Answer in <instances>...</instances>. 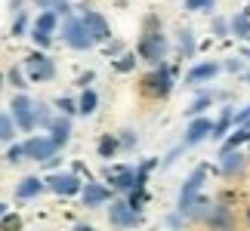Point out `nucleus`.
Returning <instances> with one entry per match:
<instances>
[{
	"mask_svg": "<svg viewBox=\"0 0 250 231\" xmlns=\"http://www.w3.org/2000/svg\"><path fill=\"white\" fill-rule=\"evenodd\" d=\"M31 40H34L37 50H46V46L53 43V34H43V31H34V28H31Z\"/></svg>",
	"mask_w": 250,
	"mask_h": 231,
	"instance_id": "4c0bfd02",
	"label": "nucleus"
},
{
	"mask_svg": "<svg viewBox=\"0 0 250 231\" xmlns=\"http://www.w3.org/2000/svg\"><path fill=\"white\" fill-rule=\"evenodd\" d=\"M81 19H83L86 31L93 34V40H96V43H105V40H111V25H108V19H105L102 13H96V9H83V13H81Z\"/></svg>",
	"mask_w": 250,
	"mask_h": 231,
	"instance_id": "f8f14e48",
	"label": "nucleus"
},
{
	"mask_svg": "<svg viewBox=\"0 0 250 231\" xmlns=\"http://www.w3.org/2000/svg\"><path fill=\"white\" fill-rule=\"evenodd\" d=\"M179 53L186 56V59H195L198 40H195V31H191V28H182V31H179Z\"/></svg>",
	"mask_w": 250,
	"mask_h": 231,
	"instance_id": "b1692460",
	"label": "nucleus"
},
{
	"mask_svg": "<svg viewBox=\"0 0 250 231\" xmlns=\"http://www.w3.org/2000/svg\"><path fill=\"white\" fill-rule=\"evenodd\" d=\"M28 160V154H25V142H13V145L6 148V163H22Z\"/></svg>",
	"mask_w": 250,
	"mask_h": 231,
	"instance_id": "c756f323",
	"label": "nucleus"
},
{
	"mask_svg": "<svg viewBox=\"0 0 250 231\" xmlns=\"http://www.w3.org/2000/svg\"><path fill=\"white\" fill-rule=\"evenodd\" d=\"M34 123L37 127H46V130H50V123H53V114L43 102H34Z\"/></svg>",
	"mask_w": 250,
	"mask_h": 231,
	"instance_id": "c85d7f7f",
	"label": "nucleus"
},
{
	"mask_svg": "<svg viewBox=\"0 0 250 231\" xmlns=\"http://www.w3.org/2000/svg\"><path fill=\"white\" fill-rule=\"evenodd\" d=\"M28 25H31V19H28V13L22 9L19 16H13V25H9V34H13V37H25V34H28Z\"/></svg>",
	"mask_w": 250,
	"mask_h": 231,
	"instance_id": "cd10ccee",
	"label": "nucleus"
},
{
	"mask_svg": "<svg viewBox=\"0 0 250 231\" xmlns=\"http://www.w3.org/2000/svg\"><path fill=\"white\" fill-rule=\"evenodd\" d=\"M78 108H81V114H96V108H99V96H96V90L90 86V90H83L81 93V99H78Z\"/></svg>",
	"mask_w": 250,
	"mask_h": 231,
	"instance_id": "a878e982",
	"label": "nucleus"
},
{
	"mask_svg": "<svg viewBox=\"0 0 250 231\" xmlns=\"http://www.w3.org/2000/svg\"><path fill=\"white\" fill-rule=\"evenodd\" d=\"M241 59H250V46H244V50H241Z\"/></svg>",
	"mask_w": 250,
	"mask_h": 231,
	"instance_id": "8fccbe9b",
	"label": "nucleus"
},
{
	"mask_svg": "<svg viewBox=\"0 0 250 231\" xmlns=\"http://www.w3.org/2000/svg\"><path fill=\"white\" fill-rule=\"evenodd\" d=\"M34 3L41 6V9H56V6H62L65 0H34Z\"/></svg>",
	"mask_w": 250,
	"mask_h": 231,
	"instance_id": "c03bdc74",
	"label": "nucleus"
},
{
	"mask_svg": "<svg viewBox=\"0 0 250 231\" xmlns=\"http://www.w3.org/2000/svg\"><path fill=\"white\" fill-rule=\"evenodd\" d=\"M235 127V111L232 108H223L219 111V117L213 120V136L210 139H219V142H226L229 139V130Z\"/></svg>",
	"mask_w": 250,
	"mask_h": 231,
	"instance_id": "6ab92c4d",
	"label": "nucleus"
},
{
	"mask_svg": "<svg viewBox=\"0 0 250 231\" xmlns=\"http://www.w3.org/2000/svg\"><path fill=\"white\" fill-rule=\"evenodd\" d=\"M223 68L229 74H244V62H241V56H232V59H226L223 62Z\"/></svg>",
	"mask_w": 250,
	"mask_h": 231,
	"instance_id": "58836bf2",
	"label": "nucleus"
},
{
	"mask_svg": "<svg viewBox=\"0 0 250 231\" xmlns=\"http://www.w3.org/2000/svg\"><path fill=\"white\" fill-rule=\"evenodd\" d=\"M34 31H43V34H56V28H59V13L56 9H43L41 16L34 19Z\"/></svg>",
	"mask_w": 250,
	"mask_h": 231,
	"instance_id": "412c9836",
	"label": "nucleus"
},
{
	"mask_svg": "<svg viewBox=\"0 0 250 231\" xmlns=\"http://www.w3.org/2000/svg\"><path fill=\"white\" fill-rule=\"evenodd\" d=\"M216 0H186V9L188 13H201V9H213Z\"/></svg>",
	"mask_w": 250,
	"mask_h": 231,
	"instance_id": "ea45409f",
	"label": "nucleus"
},
{
	"mask_svg": "<svg viewBox=\"0 0 250 231\" xmlns=\"http://www.w3.org/2000/svg\"><path fill=\"white\" fill-rule=\"evenodd\" d=\"M244 123H250V105H244L241 111H235V127H244Z\"/></svg>",
	"mask_w": 250,
	"mask_h": 231,
	"instance_id": "a19ab883",
	"label": "nucleus"
},
{
	"mask_svg": "<svg viewBox=\"0 0 250 231\" xmlns=\"http://www.w3.org/2000/svg\"><path fill=\"white\" fill-rule=\"evenodd\" d=\"M9 213V210H6V204H0V216H6Z\"/></svg>",
	"mask_w": 250,
	"mask_h": 231,
	"instance_id": "3c124183",
	"label": "nucleus"
},
{
	"mask_svg": "<svg viewBox=\"0 0 250 231\" xmlns=\"http://www.w3.org/2000/svg\"><path fill=\"white\" fill-rule=\"evenodd\" d=\"M41 191H46V179H41V176H25L16 185V197L19 200H34Z\"/></svg>",
	"mask_w": 250,
	"mask_h": 231,
	"instance_id": "a211bd4d",
	"label": "nucleus"
},
{
	"mask_svg": "<svg viewBox=\"0 0 250 231\" xmlns=\"http://www.w3.org/2000/svg\"><path fill=\"white\" fill-rule=\"evenodd\" d=\"M133 68H136V56H133V53H121V59H114V71L130 74Z\"/></svg>",
	"mask_w": 250,
	"mask_h": 231,
	"instance_id": "7c9ffc66",
	"label": "nucleus"
},
{
	"mask_svg": "<svg viewBox=\"0 0 250 231\" xmlns=\"http://www.w3.org/2000/svg\"><path fill=\"white\" fill-rule=\"evenodd\" d=\"M93 77H96L93 71H86V74H81V77H78V86H81V90H90V83H93Z\"/></svg>",
	"mask_w": 250,
	"mask_h": 231,
	"instance_id": "37998d69",
	"label": "nucleus"
},
{
	"mask_svg": "<svg viewBox=\"0 0 250 231\" xmlns=\"http://www.w3.org/2000/svg\"><path fill=\"white\" fill-rule=\"evenodd\" d=\"M74 231H96V228H93V225H83V222H81V225H74Z\"/></svg>",
	"mask_w": 250,
	"mask_h": 231,
	"instance_id": "09e8293b",
	"label": "nucleus"
},
{
	"mask_svg": "<svg viewBox=\"0 0 250 231\" xmlns=\"http://www.w3.org/2000/svg\"><path fill=\"white\" fill-rule=\"evenodd\" d=\"M210 28H213V37H229V34H232V22H229V19H223V16H216Z\"/></svg>",
	"mask_w": 250,
	"mask_h": 231,
	"instance_id": "f704fd0d",
	"label": "nucleus"
},
{
	"mask_svg": "<svg viewBox=\"0 0 250 231\" xmlns=\"http://www.w3.org/2000/svg\"><path fill=\"white\" fill-rule=\"evenodd\" d=\"M244 142H250V123H244V127H238L235 133H229V139L223 142V148H219V154H226V151H238L244 145Z\"/></svg>",
	"mask_w": 250,
	"mask_h": 231,
	"instance_id": "4be33fe9",
	"label": "nucleus"
},
{
	"mask_svg": "<svg viewBox=\"0 0 250 231\" xmlns=\"http://www.w3.org/2000/svg\"><path fill=\"white\" fill-rule=\"evenodd\" d=\"M56 142L50 136H34L31 139H25V154H28V160H37V163H46L50 157H56Z\"/></svg>",
	"mask_w": 250,
	"mask_h": 231,
	"instance_id": "9b49d317",
	"label": "nucleus"
},
{
	"mask_svg": "<svg viewBox=\"0 0 250 231\" xmlns=\"http://www.w3.org/2000/svg\"><path fill=\"white\" fill-rule=\"evenodd\" d=\"M204 225L210 231H235V213H232V207H229L226 200H213V207H210Z\"/></svg>",
	"mask_w": 250,
	"mask_h": 231,
	"instance_id": "1a4fd4ad",
	"label": "nucleus"
},
{
	"mask_svg": "<svg viewBox=\"0 0 250 231\" xmlns=\"http://www.w3.org/2000/svg\"><path fill=\"white\" fill-rule=\"evenodd\" d=\"M6 80L13 83L16 90H25V86H28V74H25V68H19V65H16V68H9V74H6Z\"/></svg>",
	"mask_w": 250,
	"mask_h": 231,
	"instance_id": "473e14b6",
	"label": "nucleus"
},
{
	"mask_svg": "<svg viewBox=\"0 0 250 231\" xmlns=\"http://www.w3.org/2000/svg\"><path fill=\"white\" fill-rule=\"evenodd\" d=\"M244 80H247V83H250V71H244Z\"/></svg>",
	"mask_w": 250,
	"mask_h": 231,
	"instance_id": "603ef678",
	"label": "nucleus"
},
{
	"mask_svg": "<svg viewBox=\"0 0 250 231\" xmlns=\"http://www.w3.org/2000/svg\"><path fill=\"white\" fill-rule=\"evenodd\" d=\"M9 114H13L16 127L22 130V133H31V130H37V123H34V102L28 99L25 93L13 96V102H9Z\"/></svg>",
	"mask_w": 250,
	"mask_h": 231,
	"instance_id": "423d86ee",
	"label": "nucleus"
},
{
	"mask_svg": "<svg viewBox=\"0 0 250 231\" xmlns=\"http://www.w3.org/2000/svg\"><path fill=\"white\" fill-rule=\"evenodd\" d=\"M121 50H124V46H121V43H118V40H114V43H108V56H118V53H121Z\"/></svg>",
	"mask_w": 250,
	"mask_h": 231,
	"instance_id": "de8ad7c7",
	"label": "nucleus"
},
{
	"mask_svg": "<svg viewBox=\"0 0 250 231\" xmlns=\"http://www.w3.org/2000/svg\"><path fill=\"white\" fill-rule=\"evenodd\" d=\"M179 151H182V148H173V151L167 154V157H164V163H161V167H170V163H173V160L179 157Z\"/></svg>",
	"mask_w": 250,
	"mask_h": 231,
	"instance_id": "a18cd8bd",
	"label": "nucleus"
},
{
	"mask_svg": "<svg viewBox=\"0 0 250 231\" xmlns=\"http://www.w3.org/2000/svg\"><path fill=\"white\" fill-rule=\"evenodd\" d=\"M105 182H111L114 191H136V167H121V163H114V167H105Z\"/></svg>",
	"mask_w": 250,
	"mask_h": 231,
	"instance_id": "9d476101",
	"label": "nucleus"
},
{
	"mask_svg": "<svg viewBox=\"0 0 250 231\" xmlns=\"http://www.w3.org/2000/svg\"><path fill=\"white\" fill-rule=\"evenodd\" d=\"M22 68H25V74H28V80H31V83H46V80H53V77H56V62L43 50H34L25 59Z\"/></svg>",
	"mask_w": 250,
	"mask_h": 231,
	"instance_id": "39448f33",
	"label": "nucleus"
},
{
	"mask_svg": "<svg viewBox=\"0 0 250 231\" xmlns=\"http://www.w3.org/2000/svg\"><path fill=\"white\" fill-rule=\"evenodd\" d=\"M46 188L59 197H71V194L83 191V182L78 173H53V176H46Z\"/></svg>",
	"mask_w": 250,
	"mask_h": 231,
	"instance_id": "6e6552de",
	"label": "nucleus"
},
{
	"mask_svg": "<svg viewBox=\"0 0 250 231\" xmlns=\"http://www.w3.org/2000/svg\"><path fill=\"white\" fill-rule=\"evenodd\" d=\"M96 148H99V157H102V160H111L114 154L121 151V139H118V136H111V133H105V136H99Z\"/></svg>",
	"mask_w": 250,
	"mask_h": 231,
	"instance_id": "5701e85b",
	"label": "nucleus"
},
{
	"mask_svg": "<svg viewBox=\"0 0 250 231\" xmlns=\"http://www.w3.org/2000/svg\"><path fill=\"white\" fill-rule=\"evenodd\" d=\"M0 90H3V74H0Z\"/></svg>",
	"mask_w": 250,
	"mask_h": 231,
	"instance_id": "5fc2aeb1",
	"label": "nucleus"
},
{
	"mask_svg": "<svg viewBox=\"0 0 250 231\" xmlns=\"http://www.w3.org/2000/svg\"><path fill=\"white\" fill-rule=\"evenodd\" d=\"M136 142H139V136H136V130H121V148H124V151L136 148Z\"/></svg>",
	"mask_w": 250,
	"mask_h": 231,
	"instance_id": "e433bc0d",
	"label": "nucleus"
},
{
	"mask_svg": "<svg viewBox=\"0 0 250 231\" xmlns=\"http://www.w3.org/2000/svg\"><path fill=\"white\" fill-rule=\"evenodd\" d=\"M182 222H186V216H182L179 210H176V213H170V216H167V228H182Z\"/></svg>",
	"mask_w": 250,
	"mask_h": 231,
	"instance_id": "79ce46f5",
	"label": "nucleus"
},
{
	"mask_svg": "<svg viewBox=\"0 0 250 231\" xmlns=\"http://www.w3.org/2000/svg\"><path fill=\"white\" fill-rule=\"evenodd\" d=\"M62 40L68 43L71 50H78V53H86V50L96 43L93 34L86 31V25H83L81 16H68V19H65V25H62Z\"/></svg>",
	"mask_w": 250,
	"mask_h": 231,
	"instance_id": "20e7f679",
	"label": "nucleus"
},
{
	"mask_svg": "<svg viewBox=\"0 0 250 231\" xmlns=\"http://www.w3.org/2000/svg\"><path fill=\"white\" fill-rule=\"evenodd\" d=\"M247 228H250V210H247Z\"/></svg>",
	"mask_w": 250,
	"mask_h": 231,
	"instance_id": "864d4df0",
	"label": "nucleus"
},
{
	"mask_svg": "<svg viewBox=\"0 0 250 231\" xmlns=\"http://www.w3.org/2000/svg\"><path fill=\"white\" fill-rule=\"evenodd\" d=\"M81 200H83V207L86 210H93V207H105L111 200V188L108 185H102V182H90L86 179V185L81 191Z\"/></svg>",
	"mask_w": 250,
	"mask_h": 231,
	"instance_id": "4468645a",
	"label": "nucleus"
},
{
	"mask_svg": "<svg viewBox=\"0 0 250 231\" xmlns=\"http://www.w3.org/2000/svg\"><path fill=\"white\" fill-rule=\"evenodd\" d=\"M22 3H25V0H9V9H13V16L22 13Z\"/></svg>",
	"mask_w": 250,
	"mask_h": 231,
	"instance_id": "49530a36",
	"label": "nucleus"
},
{
	"mask_svg": "<svg viewBox=\"0 0 250 231\" xmlns=\"http://www.w3.org/2000/svg\"><path fill=\"white\" fill-rule=\"evenodd\" d=\"M173 83H176V71H173V65L161 62V65H155V68L146 74L142 90H146L148 96H155V99H167V96L173 93Z\"/></svg>",
	"mask_w": 250,
	"mask_h": 231,
	"instance_id": "7ed1b4c3",
	"label": "nucleus"
},
{
	"mask_svg": "<svg viewBox=\"0 0 250 231\" xmlns=\"http://www.w3.org/2000/svg\"><path fill=\"white\" fill-rule=\"evenodd\" d=\"M219 71H223V62H198V65H191V68H188L186 83H188V86L207 83V80H213Z\"/></svg>",
	"mask_w": 250,
	"mask_h": 231,
	"instance_id": "dca6fc26",
	"label": "nucleus"
},
{
	"mask_svg": "<svg viewBox=\"0 0 250 231\" xmlns=\"http://www.w3.org/2000/svg\"><path fill=\"white\" fill-rule=\"evenodd\" d=\"M244 13H247V16H250V6H247V9H244Z\"/></svg>",
	"mask_w": 250,
	"mask_h": 231,
	"instance_id": "6e6d98bb",
	"label": "nucleus"
},
{
	"mask_svg": "<svg viewBox=\"0 0 250 231\" xmlns=\"http://www.w3.org/2000/svg\"><path fill=\"white\" fill-rule=\"evenodd\" d=\"M207 163H201V167H195L188 173V179L182 182V188H179V200H176V210L182 216L188 219V213H191V207L201 200V188H204V182H207Z\"/></svg>",
	"mask_w": 250,
	"mask_h": 231,
	"instance_id": "f03ea898",
	"label": "nucleus"
},
{
	"mask_svg": "<svg viewBox=\"0 0 250 231\" xmlns=\"http://www.w3.org/2000/svg\"><path fill=\"white\" fill-rule=\"evenodd\" d=\"M229 22H232V34L238 40H250V16L247 13H235Z\"/></svg>",
	"mask_w": 250,
	"mask_h": 231,
	"instance_id": "393cba45",
	"label": "nucleus"
},
{
	"mask_svg": "<svg viewBox=\"0 0 250 231\" xmlns=\"http://www.w3.org/2000/svg\"><path fill=\"white\" fill-rule=\"evenodd\" d=\"M16 120H13V114L9 111H0V142H13L16 139Z\"/></svg>",
	"mask_w": 250,
	"mask_h": 231,
	"instance_id": "bb28decb",
	"label": "nucleus"
},
{
	"mask_svg": "<svg viewBox=\"0 0 250 231\" xmlns=\"http://www.w3.org/2000/svg\"><path fill=\"white\" fill-rule=\"evenodd\" d=\"M56 108H59V114H65V117H74V114L81 111V108H78V102L68 99V96H59V99H56Z\"/></svg>",
	"mask_w": 250,
	"mask_h": 231,
	"instance_id": "2f4dec72",
	"label": "nucleus"
},
{
	"mask_svg": "<svg viewBox=\"0 0 250 231\" xmlns=\"http://www.w3.org/2000/svg\"><path fill=\"white\" fill-rule=\"evenodd\" d=\"M136 53H139V59L148 62V65H161V62L167 59V37L158 28V19L155 16L146 19V31H142V37H139Z\"/></svg>",
	"mask_w": 250,
	"mask_h": 231,
	"instance_id": "f257e3e1",
	"label": "nucleus"
},
{
	"mask_svg": "<svg viewBox=\"0 0 250 231\" xmlns=\"http://www.w3.org/2000/svg\"><path fill=\"white\" fill-rule=\"evenodd\" d=\"M127 204H130L133 210H136V213H142V207H146V188H136V191H130Z\"/></svg>",
	"mask_w": 250,
	"mask_h": 231,
	"instance_id": "c9c22d12",
	"label": "nucleus"
},
{
	"mask_svg": "<svg viewBox=\"0 0 250 231\" xmlns=\"http://www.w3.org/2000/svg\"><path fill=\"white\" fill-rule=\"evenodd\" d=\"M0 231H22V216H19V213L0 216Z\"/></svg>",
	"mask_w": 250,
	"mask_h": 231,
	"instance_id": "72a5a7b5",
	"label": "nucleus"
},
{
	"mask_svg": "<svg viewBox=\"0 0 250 231\" xmlns=\"http://www.w3.org/2000/svg\"><path fill=\"white\" fill-rule=\"evenodd\" d=\"M247 170V154L238 148V151H226V154H219V173H223L226 179H235V176H241V173Z\"/></svg>",
	"mask_w": 250,
	"mask_h": 231,
	"instance_id": "2eb2a0df",
	"label": "nucleus"
},
{
	"mask_svg": "<svg viewBox=\"0 0 250 231\" xmlns=\"http://www.w3.org/2000/svg\"><path fill=\"white\" fill-rule=\"evenodd\" d=\"M213 136V120L210 117H191V123L186 127V136H182V148L201 145L204 139Z\"/></svg>",
	"mask_w": 250,
	"mask_h": 231,
	"instance_id": "ddd939ff",
	"label": "nucleus"
},
{
	"mask_svg": "<svg viewBox=\"0 0 250 231\" xmlns=\"http://www.w3.org/2000/svg\"><path fill=\"white\" fill-rule=\"evenodd\" d=\"M108 222L111 228H136L142 222V213H136L127 200H111V207H108Z\"/></svg>",
	"mask_w": 250,
	"mask_h": 231,
	"instance_id": "0eeeda50",
	"label": "nucleus"
},
{
	"mask_svg": "<svg viewBox=\"0 0 250 231\" xmlns=\"http://www.w3.org/2000/svg\"><path fill=\"white\" fill-rule=\"evenodd\" d=\"M213 99H216L213 93L201 90V93L195 96V99H191V105H188V108H186V114H188V117H204V111L210 108V105H213Z\"/></svg>",
	"mask_w": 250,
	"mask_h": 231,
	"instance_id": "aec40b11",
	"label": "nucleus"
},
{
	"mask_svg": "<svg viewBox=\"0 0 250 231\" xmlns=\"http://www.w3.org/2000/svg\"><path fill=\"white\" fill-rule=\"evenodd\" d=\"M50 133H53V142H56V148H65L71 142V117H65V114H59V117H53V123H50Z\"/></svg>",
	"mask_w": 250,
	"mask_h": 231,
	"instance_id": "f3484780",
	"label": "nucleus"
}]
</instances>
